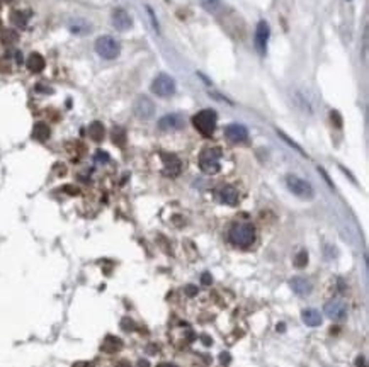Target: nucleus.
I'll use <instances>...</instances> for the list:
<instances>
[{
  "instance_id": "1",
  "label": "nucleus",
  "mask_w": 369,
  "mask_h": 367,
  "mask_svg": "<svg viewBox=\"0 0 369 367\" xmlns=\"http://www.w3.org/2000/svg\"><path fill=\"white\" fill-rule=\"evenodd\" d=\"M228 240L235 247L248 248L255 241V228L250 223H233L228 230Z\"/></svg>"
},
{
  "instance_id": "2",
  "label": "nucleus",
  "mask_w": 369,
  "mask_h": 367,
  "mask_svg": "<svg viewBox=\"0 0 369 367\" xmlns=\"http://www.w3.org/2000/svg\"><path fill=\"white\" fill-rule=\"evenodd\" d=\"M220 158H221V150H220V148L216 147L204 148V150L201 151V155H199V168L208 175L218 174L220 168H221Z\"/></svg>"
},
{
  "instance_id": "3",
  "label": "nucleus",
  "mask_w": 369,
  "mask_h": 367,
  "mask_svg": "<svg viewBox=\"0 0 369 367\" xmlns=\"http://www.w3.org/2000/svg\"><path fill=\"white\" fill-rule=\"evenodd\" d=\"M216 121H218V116L213 109H203L192 116V124L203 136H211L215 133Z\"/></svg>"
},
{
  "instance_id": "4",
  "label": "nucleus",
  "mask_w": 369,
  "mask_h": 367,
  "mask_svg": "<svg viewBox=\"0 0 369 367\" xmlns=\"http://www.w3.org/2000/svg\"><path fill=\"white\" fill-rule=\"evenodd\" d=\"M94 48H95V51H97L99 56L104 58V60H114V58L119 56V51H121V46H119V43L114 39V37H111V36H101V37H97Z\"/></svg>"
},
{
  "instance_id": "5",
  "label": "nucleus",
  "mask_w": 369,
  "mask_h": 367,
  "mask_svg": "<svg viewBox=\"0 0 369 367\" xmlns=\"http://www.w3.org/2000/svg\"><path fill=\"white\" fill-rule=\"evenodd\" d=\"M286 185L299 199H313V196H315V190H313L312 184L296 177V175H288L286 177Z\"/></svg>"
},
{
  "instance_id": "6",
  "label": "nucleus",
  "mask_w": 369,
  "mask_h": 367,
  "mask_svg": "<svg viewBox=\"0 0 369 367\" xmlns=\"http://www.w3.org/2000/svg\"><path fill=\"white\" fill-rule=\"evenodd\" d=\"M151 92L158 97H170L175 92V80L167 73H160L151 82Z\"/></svg>"
},
{
  "instance_id": "7",
  "label": "nucleus",
  "mask_w": 369,
  "mask_h": 367,
  "mask_svg": "<svg viewBox=\"0 0 369 367\" xmlns=\"http://www.w3.org/2000/svg\"><path fill=\"white\" fill-rule=\"evenodd\" d=\"M133 112L136 114L140 119H150V117H153V114H155L153 100L147 95H140L133 102Z\"/></svg>"
},
{
  "instance_id": "8",
  "label": "nucleus",
  "mask_w": 369,
  "mask_h": 367,
  "mask_svg": "<svg viewBox=\"0 0 369 367\" xmlns=\"http://www.w3.org/2000/svg\"><path fill=\"white\" fill-rule=\"evenodd\" d=\"M325 314L330 320H344L347 316V304L342 299H332L325 304Z\"/></svg>"
},
{
  "instance_id": "9",
  "label": "nucleus",
  "mask_w": 369,
  "mask_h": 367,
  "mask_svg": "<svg viewBox=\"0 0 369 367\" xmlns=\"http://www.w3.org/2000/svg\"><path fill=\"white\" fill-rule=\"evenodd\" d=\"M269 34H271V29H269V24L265 20H260L257 24V29H255V48L260 55L265 53L267 50V43H269Z\"/></svg>"
},
{
  "instance_id": "10",
  "label": "nucleus",
  "mask_w": 369,
  "mask_h": 367,
  "mask_svg": "<svg viewBox=\"0 0 369 367\" xmlns=\"http://www.w3.org/2000/svg\"><path fill=\"white\" fill-rule=\"evenodd\" d=\"M225 136L228 138L232 143H243V141H247V138H248V131L243 124L233 123L225 128Z\"/></svg>"
},
{
  "instance_id": "11",
  "label": "nucleus",
  "mask_w": 369,
  "mask_h": 367,
  "mask_svg": "<svg viewBox=\"0 0 369 367\" xmlns=\"http://www.w3.org/2000/svg\"><path fill=\"white\" fill-rule=\"evenodd\" d=\"M162 160H164V174L167 177H177L182 170V164L175 155L162 153Z\"/></svg>"
},
{
  "instance_id": "12",
  "label": "nucleus",
  "mask_w": 369,
  "mask_h": 367,
  "mask_svg": "<svg viewBox=\"0 0 369 367\" xmlns=\"http://www.w3.org/2000/svg\"><path fill=\"white\" fill-rule=\"evenodd\" d=\"M216 196L221 201L223 204H228V206H237L239 204V190L233 185H221L218 190H216Z\"/></svg>"
},
{
  "instance_id": "13",
  "label": "nucleus",
  "mask_w": 369,
  "mask_h": 367,
  "mask_svg": "<svg viewBox=\"0 0 369 367\" xmlns=\"http://www.w3.org/2000/svg\"><path fill=\"white\" fill-rule=\"evenodd\" d=\"M131 24H133V20H131L129 14H128L126 10L116 9L114 12H112V26L118 31H128L131 27Z\"/></svg>"
},
{
  "instance_id": "14",
  "label": "nucleus",
  "mask_w": 369,
  "mask_h": 367,
  "mask_svg": "<svg viewBox=\"0 0 369 367\" xmlns=\"http://www.w3.org/2000/svg\"><path fill=\"white\" fill-rule=\"evenodd\" d=\"M184 121L179 114H167L164 116L160 121H158V128L162 131H174V129H181Z\"/></svg>"
},
{
  "instance_id": "15",
  "label": "nucleus",
  "mask_w": 369,
  "mask_h": 367,
  "mask_svg": "<svg viewBox=\"0 0 369 367\" xmlns=\"http://www.w3.org/2000/svg\"><path fill=\"white\" fill-rule=\"evenodd\" d=\"M289 286H291L293 293L301 297L308 296V294L312 293V282H310L308 279H305V277H293Z\"/></svg>"
},
{
  "instance_id": "16",
  "label": "nucleus",
  "mask_w": 369,
  "mask_h": 367,
  "mask_svg": "<svg viewBox=\"0 0 369 367\" xmlns=\"http://www.w3.org/2000/svg\"><path fill=\"white\" fill-rule=\"evenodd\" d=\"M26 65H27V68H29V72H33V73H39V72H43L44 67H46V61H44L43 55L31 53L29 56H27Z\"/></svg>"
},
{
  "instance_id": "17",
  "label": "nucleus",
  "mask_w": 369,
  "mask_h": 367,
  "mask_svg": "<svg viewBox=\"0 0 369 367\" xmlns=\"http://www.w3.org/2000/svg\"><path fill=\"white\" fill-rule=\"evenodd\" d=\"M102 352H108V354H114V352H119L123 349V342L119 340L118 337H112V335H108L104 338L101 345Z\"/></svg>"
},
{
  "instance_id": "18",
  "label": "nucleus",
  "mask_w": 369,
  "mask_h": 367,
  "mask_svg": "<svg viewBox=\"0 0 369 367\" xmlns=\"http://www.w3.org/2000/svg\"><path fill=\"white\" fill-rule=\"evenodd\" d=\"M51 131H50V126L46 123H36L33 128V138L37 141H46L50 138Z\"/></svg>"
},
{
  "instance_id": "19",
  "label": "nucleus",
  "mask_w": 369,
  "mask_h": 367,
  "mask_svg": "<svg viewBox=\"0 0 369 367\" xmlns=\"http://www.w3.org/2000/svg\"><path fill=\"white\" fill-rule=\"evenodd\" d=\"M303 321L308 327H318V325H322V314L316 310H305L303 311Z\"/></svg>"
},
{
  "instance_id": "20",
  "label": "nucleus",
  "mask_w": 369,
  "mask_h": 367,
  "mask_svg": "<svg viewBox=\"0 0 369 367\" xmlns=\"http://www.w3.org/2000/svg\"><path fill=\"white\" fill-rule=\"evenodd\" d=\"M29 16L31 14L27 12V10H14L12 14H10V20H12V24H16L17 27H26L27 20H29Z\"/></svg>"
},
{
  "instance_id": "21",
  "label": "nucleus",
  "mask_w": 369,
  "mask_h": 367,
  "mask_svg": "<svg viewBox=\"0 0 369 367\" xmlns=\"http://www.w3.org/2000/svg\"><path fill=\"white\" fill-rule=\"evenodd\" d=\"M104 126H102V123H99V121H94V123L89 126V136L92 138L94 141H102L104 140Z\"/></svg>"
},
{
  "instance_id": "22",
  "label": "nucleus",
  "mask_w": 369,
  "mask_h": 367,
  "mask_svg": "<svg viewBox=\"0 0 369 367\" xmlns=\"http://www.w3.org/2000/svg\"><path fill=\"white\" fill-rule=\"evenodd\" d=\"M17 33L14 29H5L2 34H0V41H2V44H7V46H10V44L17 43Z\"/></svg>"
},
{
  "instance_id": "23",
  "label": "nucleus",
  "mask_w": 369,
  "mask_h": 367,
  "mask_svg": "<svg viewBox=\"0 0 369 367\" xmlns=\"http://www.w3.org/2000/svg\"><path fill=\"white\" fill-rule=\"evenodd\" d=\"M112 141H114L116 145H119V147H123V145L126 143V133H124V129L114 128V129H112Z\"/></svg>"
},
{
  "instance_id": "24",
  "label": "nucleus",
  "mask_w": 369,
  "mask_h": 367,
  "mask_svg": "<svg viewBox=\"0 0 369 367\" xmlns=\"http://www.w3.org/2000/svg\"><path fill=\"white\" fill-rule=\"evenodd\" d=\"M306 264H308V254H306L305 250H301L298 255H296V258H295V265H296V267L301 269V267H305Z\"/></svg>"
},
{
  "instance_id": "25",
  "label": "nucleus",
  "mask_w": 369,
  "mask_h": 367,
  "mask_svg": "<svg viewBox=\"0 0 369 367\" xmlns=\"http://www.w3.org/2000/svg\"><path fill=\"white\" fill-rule=\"evenodd\" d=\"M201 3H203V7H204L206 10H216L218 9V5H220V0H201Z\"/></svg>"
},
{
  "instance_id": "26",
  "label": "nucleus",
  "mask_w": 369,
  "mask_h": 367,
  "mask_svg": "<svg viewBox=\"0 0 369 367\" xmlns=\"http://www.w3.org/2000/svg\"><path fill=\"white\" fill-rule=\"evenodd\" d=\"M330 117H332V123H335V126H337V128L342 126V119H340L339 112H335V110H333V112L330 114Z\"/></svg>"
},
{
  "instance_id": "27",
  "label": "nucleus",
  "mask_w": 369,
  "mask_h": 367,
  "mask_svg": "<svg viewBox=\"0 0 369 367\" xmlns=\"http://www.w3.org/2000/svg\"><path fill=\"white\" fill-rule=\"evenodd\" d=\"M95 160H99V162H108V160H109V155L106 153V151H97V155H95Z\"/></svg>"
},
{
  "instance_id": "28",
  "label": "nucleus",
  "mask_w": 369,
  "mask_h": 367,
  "mask_svg": "<svg viewBox=\"0 0 369 367\" xmlns=\"http://www.w3.org/2000/svg\"><path fill=\"white\" fill-rule=\"evenodd\" d=\"M220 362H221V364H228V362H230V354H228V352H223V354H220Z\"/></svg>"
},
{
  "instance_id": "29",
  "label": "nucleus",
  "mask_w": 369,
  "mask_h": 367,
  "mask_svg": "<svg viewBox=\"0 0 369 367\" xmlns=\"http://www.w3.org/2000/svg\"><path fill=\"white\" fill-rule=\"evenodd\" d=\"M201 282L204 284V286H209V284H211V274H208V272H206V274H203Z\"/></svg>"
},
{
  "instance_id": "30",
  "label": "nucleus",
  "mask_w": 369,
  "mask_h": 367,
  "mask_svg": "<svg viewBox=\"0 0 369 367\" xmlns=\"http://www.w3.org/2000/svg\"><path fill=\"white\" fill-rule=\"evenodd\" d=\"M185 293H187V296H194V294L198 293V287H196V286H187V287H185Z\"/></svg>"
},
{
  "instance_id": "31",
  "label": "nucleus",
  "mask_w": 369,
  "mask_h": 367,
  "mask_svg": "<svg viewBox=\"0 0 369 367\" xmlns=\"http://www.w3.org/2000/svg\"><path fill=\"white\" fill-rule=\"evenodd\" d=\"M74 367H94V364H91V362H84V361H80V362H75Z\"/></svg>"
},
{
  "instance_id": "32",
  "label": "nucleus",
  "mask_w": 369,
  "mask_h": 367,
  "mask_svg": "<svg viewBox=\"0 0 369 367\" xmlns=\"http://www.w3.org/2000/svg\"><path fill=\"white\" fill-rule=\"evenodd\" d=\"M203 340H204V344H206V345L211 344V338H208V337H203Z\"/></svg>"
},
{
  "instance_id": "33",
  "label": "nucleus",
  "mask_w": 369,
  "mask_h": 367,
  "mask_svg": "<svg viewBox=\"0 0 369 367\" xmlns=\"http://www.w3.org/2000/svg\"><path fill=\"white\" fill-rule=\"evenodd\" d=\"M140 367H148V362L147 361H140Z\"/></svg>"
},
{
  "instance_id": "34",
  "label": "nucleus",
  "mask_w": 369,
  "mask_h": 367,
  "mask_svg": "<svg viewBox=\"0 0 369 367\" xmlns=\"http://www.w3.org/2000/svg\"><path fill=\"white\" fill-rule=\"evenodd\" d=\"M157 367H177V366H174V364H160V366H157Z\"/></svg>"
},
{
  "instance_id": "35",
  "label": "nucleus",
  "mask_w": 369,
  "mask_h": 367,
  "mask_svg": "<svg viewBox=\"0 0 369 367\" xmlns=\"http://www.w3.org/2000/svg\"><path fill=\"white\" fill-rule=\"evenodd\" d=\"M116 367H131L129 364H126V362H121L119 366H116Z\"/></svg>"
},
{
  "instance_id": "36",
  "label": "nucleus",
  "mask_w": 369,
  "mask_h": 367,
  "mask_svg": "<svg viewBox=\"0 0 369 367\" xmlns=\"http://www.w3.org/2000/svg\"><path fill=\"white\" fill-rule=\"evenodd\" d=\"M282 330H284V325H277V331H282Z\"/></svg>"
},
{
  "instance_id": "37",
  "label": "nucleus",
  "mask_w": 369,
  "mask_h": 367,
  "mask_svg": "<svg viewBox=\"0 0 369 367\" xmlns=\"http://www.w3.org/2000/svg\"><path fill=\"white\" fill-rule=\"evenodd\" d=\"M3 2H12V0H3Z\"/></svg>"
},
{
  "instance_id": "38",
  "label": "nucleus",
  "mask_w": 369,
  "mask_h": 367,
  "mask_svg": "<svg viewBox=\"0 0 369 367\" xmlns=\"http://www.w3.org/2000/svg\"><path fill=\"white\" fill-rule=\"evenodd\" d=\"M0 24H2V22H0Z\"/></svg>"
}]
</instances>
